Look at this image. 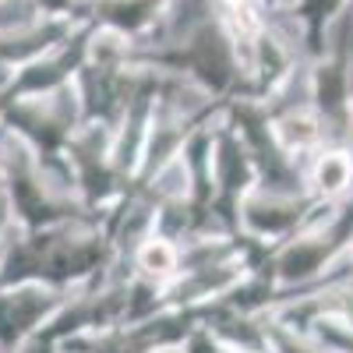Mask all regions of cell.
<instances>
[{
  "label": "cell",
  "instance_id": "cell-1",
  "mask_svg": "<svg viewBox=\"0 0 353 353\" xmlns=\"http://www.w3.org/2000/svg\"><path fill=\"white\" fill-rule=\"evenodd\" d=\"M141 261H145V265H149V269H152V272H156V265H159V272H166L173 258H170V248H163V244H159V248H145V254H141Z\"/></svg>",
  "mask_w": 353,
  "mask_h": 353
}]
</instances>
